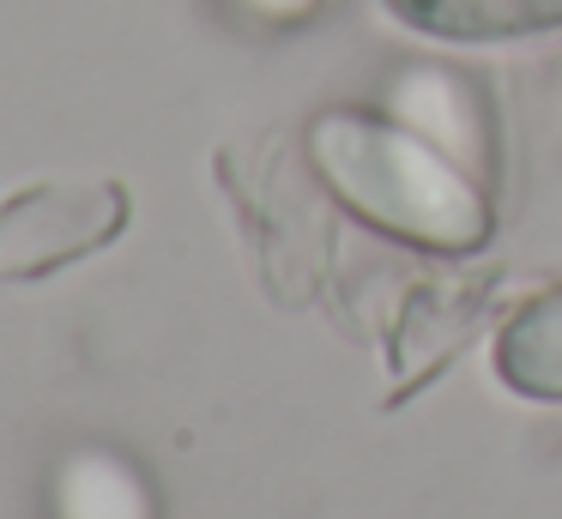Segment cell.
<instances>
[{
  "label": "cell",
  "mask_w": 562,
  "mask_h": 519,
  "mask_svg": "<svg viewBox=\"0 0 562 519\" xmlns=\"http://www.w3.org/2000/svg\"><path fill=\"white\" fill-rule=\"evenodd\" d=\"M236 7L255 12V19H267V24H296V19H308L321 0H236Z\"/></svg>",
  "instance_id": "7"
},
{
  "label": "cell",
  "mask_w": 562,
  "mask_h": 519,
  "mask_svg": "<svg viewBox=\"0 0 562 519\" xmlns=\"http://www.w3.org/2000/svg\"><path fill=\"white\" fill-rule=\"evenodd\" d=\"M122 224L115 188H43L0 217V272H43L98 248Z\"/></svg>",
  "instance_id": "2"
},
{
  "label": "cell",
  "mask_w": 562,
  "mask_h": 519,
  "mask_svg": "<svg viewBox=\"0 0 562 519\" xmlns=\"http://www.w3.org/2000/svg\"><path fill=\"white\" fill-rule=\"evenodd\" d=\"M308 151H315V169L327 176V188L387 236L441 253H465L490 236V200L477 176L448 163L436 145H424L393 115L375 121L333 109L315 121Z\"/></svg>",
  "instance_id": "1"
},
{
  "label": "cell",
  "mask_w": 562,
  "mask_h": 519,
  "mask_svg": "<svg viewBox=\"0 0 562 519\" xmlns=\"http://www.w3.org/2000/svg\"><path fill=\"white\" fill-rule=\"evenodd\" d=\"M496 374L526 398H562V290L526 302L496 338Z\"/></svg>",
  "instance_id": "6"
},
{
  "label": "cell",
  "mask_w": 562,
  "mask_h": 519,
  "mask_svg": "<svg viewBox=\"0 0 562 519\" xmlns=\"http://www.w3.org/2000/svg\"><path fill=\"white\" fill-rule=\"evenodd\" d=\"M387 115L400 127H412L424 145H436L448 163H460L465 176L484 181L490 169V127L477 91L448 67H412L387 84Z\"/></svg>",
  "instance_id": "3"
},
{
  "label": "cell",
  "mask_w": 562,
  "mask_h": 519,
  "mask_svg": "<svg viewBox=\"0 0 562 519\" xmlns=\"http://www.w3.org/2000/svg\"><path fill=\"white\" fill-rule=\"evenodd\" d=\"M393 19L448 43H484V36H532L562 24V0H387Z\"/></svg>",
  "instance_id": "5"
},
{
  "label": "cell",
  "mask_w": 562,
  "mask_h": 519,
  "mask_svg": "<svg viewBox=\"0 0 562 519\" xmlns=\"http://www.w3.org/2000/svg\"><path fill=\"white\" fill-rule=\"evenodd\" d=\"M55 519H158L151 483L110 447H79L55 471Z\"/></svg>",
  "instance_id": "4"
}]
</instances>
